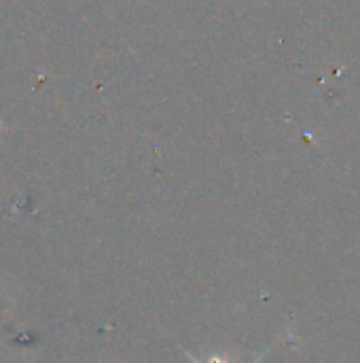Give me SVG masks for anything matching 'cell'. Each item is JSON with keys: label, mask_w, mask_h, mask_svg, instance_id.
Instances as JSON below:
<instances>
[{"label": "cell", "mask_w": 360, "mask_h": 363, "mask_svg": "<svg viewBox=\"0 0 360 363\" xmlns=\"http://www.w3.org/2000/svg\"><path fill=\"white\" fill-rule=\"evenodd\" d=\"M263 355H265V353H263ZM263 355H261V357H257V359H255L252 363L261 362V359H263ZM189 359H191L193 363H202L199 359H197V357H193V355H189ZM206 363H229V362H227V357H221V355H212V357H210V359H208Z\"/></svg>", "instance_id": "obj_1"}]
</instances>
